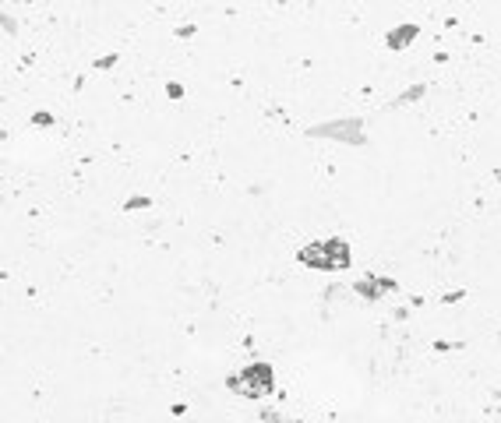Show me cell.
I'll list each match as a JSON object with an SVG mask.
<instances>
[{
  "label": "cell",
  "mask_w": 501,
  "mask_h": 423,
  "mask_svg": "<svg viewBox=\"0 0 501 423\" xmlns=\"http://www.w3.org/2000/svg\"><path fill=\"white\" fill-rule=\"evenodd\" d=\"M226 388L237 392V395H248V399H265L275 388V374H272L268 363H250V367H244L241 374H233L226 381Z\"/></svg>",
  "instance_id": "obj_1"
},
{
  "label": "cell",
  "mask_w": 501,
  "mask_h": 423,
  "mask_svg": "<svg viewBox=\"0 0 501 423\" xmlns=\"http://www.w3.org/2000/svg\"><path fill=\"white\" fill-rule=\"evenodd\" d=\"M314 138H332V141H343V145H364V123L360 121H335V123H321L311 127Z\"/></svg>",
  "instance_id": "obj_2"
},
{
  "label": "cell",
  "mask_w": 501,
  "mask_h": 423,
  "mask_svg": "<svg viewBox=\"0 0 501 423\" xmlns=\"http://www.w3.org/2000/svg\"><path fill=\"white\" fill-rule=\"evenodd\" d=\"M300 265H308V268H321V272H332V254H328V240L321 243H308L300 254Z\"/></svg>",
  "instance_id": "obj_3"
},
{
  "label": "cell",
  "mask_w": 501,
  "mask_h": 423,
  "mask_svg": "<svg viewBox=\"0 0 501 423\" xmlns=\"http://www.w3.org/2000/svg\"><path fill=\"white\" fill-rule=\"evenodd\" d=\"M353 290H357L364 300H378V297L392 293V290H395V282H392V279H375V275H368V279H360Z\"/></svg>",
  "instance_id": "obj_4"
},
{
  "label": "cell",
  "mask_w": 501,
  "mask_h": 423,
  "mask_svg": "<svg viewBox=\"0 0 501 423\" xmlns=\"http://www.w3.org/2000/svg\"><path fill=\"white\" fill-rule=\"evenodd\" d=\"M413 36H417V29H413V25H399V32H392V36H388V46H392V50H403Z\"/></svg>",
  "instance_id": "obj_5"
}]
</instances>
